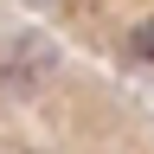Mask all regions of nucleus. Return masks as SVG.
<instances>
[{"label":"nucleus","instance_id":"nucleus-1","mask_svg":"<svg viewBox=\"0 0 154 154\" xmlns=\"http://www.w3.org/2000/svg\"><path fill=\"white\" fill-rule=\"evenodd\" d=\"M58 71V45L51 38H38V32H19L7 51H0V77L7 84H38V77H51Z\"/></svg>","mask_w":154,"mask_h":154},{"label":"nucleus","instance_id":"nucleus-2","mask_svg":"<svg viewBox=\"0 0 154 154\" xmlns=\"http://www.w3.org/2000/svg\"><path fill=\"white\" fill-rule=\"evenodd\" d=\"M128 64L154 71V19H141V26H128Z\"/></svg>","mask_w":154,"mask_h":154}]
</instances>
